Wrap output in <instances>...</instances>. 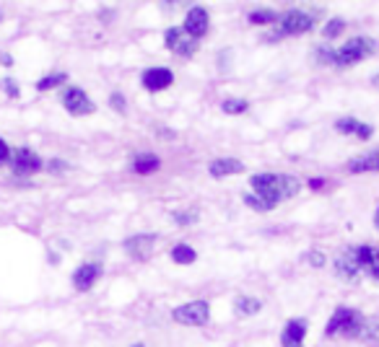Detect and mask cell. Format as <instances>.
<instances>
[{"label": "cell", "mask_w": 379, "mask_h": 347, "mask_svg": "<svg viewBox=\"0 0 379 347\" xmlns=\"http://www.w3.org/2000/svg\"><path fill=\"white\" fill-rule=\"evenodd\" d=\"M99 278H102V264H96V262L81 264V267L73 272V288H76L78 293H86V290L94 288Z\"/></svg>", "instance_id": "obj_11"}, {"label": "cell", "mask_w": 379, "mask_h": 347, "mask_svg": "<svg viewBox=\"0 0 379 347\" xmlns=\"http://www.w3.org/2000/svg\"><path fill=\"white\" fill-rule=\"evenodd\" d=\"M377 52V42L371 36H354L348 39L343 47L338 50H330V47H319L317 50V60L322 65H335V68H351L356 62L371 57Z\"/></svg>", "instance_id": "obj_1"}, {"label": "cell", "mask_w": 379, "mask_h": 347, "mask_svg": "<svg viewBox=\"0 0 379 347\" xmlns=\"http://www.w3.org/2000/svg\"><path fill=\"white\" fill-rule=\"evenodd\" d=\"M164 42H166V47H169L174 55H180V57H192V55L200 50L198 39H192V36H190L185 29H180V26L166 29Z\"/></svg>", "instance_id": "obj_7"}, {"label": "cell", "mask_w": 379, "mask_h": 347, "mask_svg": "<svg viewBox=\"0 0 379 347\" xmlns=\"http://www.w3.org/2000/svg\"><path fill=\"white\" fill-rule=\"evenodd\" d=\"M3 86H6V93H8L11 99H16V96H18L16 81H13V78H8V81H3Z\"/></svg>", "instance_id": "obj_32"}, {"label": "cell", "mask_w": 379, "mask_h": 347, "mask_svg": "<svg viewBox=\"0 0 379 347\" xmlns=\"http://www.w3.org/2000/svg\"><path fill=\"white\" fill-rule=\"evenodd\" d=\"M359 339L369 342V345H379V316L364 319V327H361V332H359Z\"/></svg>", "instance_id": "obj_20"}, {"label": "cell", "mask_w": 379, "mask_h": 347, "mask_svg": "<svg viewBox=\"0 0 379 347\" xmlns=\"http://www.w3.org/2000/svg\"><path fill=\"white\" fill-rule=\"evenodd\" d=\"M345 169L351 171V174H364V171H379V148L374 151L364 153L359 158H351V161L345 163Z\"/></svg>", "instance_id": "obj_17"}, {"label": "cell", "mask_w": 379, "mask_h": 347, "mask_svg": "<svg viewBox=\"0 0 379 347\" xmlns=\"http://www.w3.org/2000/svg\"><path fill=\"white\" fill-rule=\"evenodd\" d=\"M133 169L138 171V174H154V171L161 169V158L156 153H138L133 158Z\"/></svg>", "instance_id": "obj_18"}, {"label": "cell", "mask_w": 379, "mask_h": 347, "mask_svg": "<svg viewBox=\"0 0 379 347\" xmlns=\"http://www.w3.org/2000/svg\"><path fill=\"white\" fill-rule=\"evenodd\" d=\"M68 169V163L58 161V158H52V161H47V171H52V174H62V171Z\"/></svg>", "instance_id": "obj_31"}, {"label": "cell", "mask_w": 379, "mask_h": 347, "mask_svg": "<svg viewBox=\"0 0 379 347\" xmlns=\"http://www.w3.org/2000/svg\"><path fill=\"white\" fill-rule=\"evenodd\" d=\"M335 130L340 135H356V137H361V140H369V137L374 135V128L356 117H340L335 122Z\"/></svg>", "instance_id": "obj_14"}, {"label": "cell", "mask_w": 379, "mask_h": 347, "mask_svg": "<svg viewBox=\"0 0 379 347\" xmlns=\"http://www.w3.org/2000/svg\"><path fill=\"white\" fill-rule=\"evenodd\" d=\"M174 220H177L180 226H190V223H198V212H182V210H177V212H174Z\"/></svg>", "instance_id": "obj_28"}, {"label": "cell", "mask_w": 379, "mask_h": 347, "mask_svg": "<svg viewBox=\"0 0 379 347\" xmlns=\"http://www.w3.org/2000/svg\"><path fill=\"white\" fill-rule=\"evenodd\" d=\"M307 262H310L312 267H322V264H325V254H322V252H310V254H307Z\"/></svg>", "instance_id": "obj_30"}, {"label": "cell", "mask_w": 379, "mask_h": 347, "mask_svg": "<svg viewBox=\"0 0 379 347\" xmlns=\"http://www.w3.org/2000/svg\"><path fill=\"white\" fill-rule=\"evenodd\" d=\"M208 171H211V177L224 179V177H232V174H241V171H244V163L237 161V158H215V161L208 163Z\"/></svg>", "instance_id": "obj_16"}, {"label": "cell", "mask_w": 379, "mask_h": 347, "mask_svg": "<svg viewBox=\"0 0 379 347\" xmlns=\"http://www.w3.org/2000/svg\"><path fill=\"white\" fill-rule=\"evenodd\" d=\"M250 186L255 189V195L265 197L273 205H278L296 195L302 184H299V179L288 177V174H255L250 179Z\"/></svg>", "instance_id": "obj_2"}, {"label": "cell", "mask_w": 379, "mask_h": 347, "mask_svg": "<svg viewBox=\"0 0 379 347\" xmlns=\"http://www.w3.org/2000/svg\"><path fill=\"white\" fill-rule=\"evenodd\" d=\"M304 337H307V322L304 319H291V322H286L284 332H281V345L304 347Z\"/></svg>", "instance_id": "obj_13"}, {"label": "cell", "mask_w": 379, "mask_h": 347, "mask_svg": "<svg viewBox=\"0 0 379 347\" xmlns=\"http://www.w3.org/2000/svg\"><path fill=\"white\" fill-rule=\"evenodd\" d=\"M244 205H247V207H252V210H258V212H267V210H273V207H276L270 200L255 195V192H252V195H244Z\"/></svg>", "instance_id": "obj_23"}, {"label": "cell", "mask_w": 379, "mask_h": 347, "mask_svg": "<svg viewBox=\"0 0 379 347\" xmlns=\"http://www.w3.org/2000/svg\"><path fill=\"white\" fill-rule=\"evenodd\" d=\"M112 107H114V111H125V99H122V93H112Z\"/></svg>", "instance_id": "obj_33"}, {"label": "cell", "mask_w": 379, "mask_h": 347, "mask_svg": "<svg viewBox=\"0 0 379 347\" xmlns=\"http://www.w3.org/2000/svg\"><path fill=\"white\" fill-rule=\"evenodd\" d=\"M364 272H369L371 278H374V280H379V249H377V246H374V249H371L369 264H366V270H364Z\"/></svg>", "instance_id": "obj_27"}, {"label": "cell", "mask_w": 379, "mask_h": 347, "mask_svg": "<svg viewBox=\"0 0 379 347\" xmlns=\"http://www.w3.org/2000/svg\"><path fill=\"white\" fill-rule=\"evenodd\" d=\"M11 169H13L16 177H32V174L44 169V163L32 148L21 145V148H16V151L11 153Z\"/></svg>", "instance_id": "obj_6"}, {"label": "cell", "mask_w": 379, "mask_h": 347, "mask_svg": "<svg viewBox=\"0 0 379 347\" xmlns=\"http://www.w3.org/2000/svg\"><path fill=\"white\" fill-rule=\"evenodd\" d=\"M172 319L182 327H203L211 319V306L206 301H190V304H182L174 308Z\"/></svg>", "instance_id": "obj_5"}, {"label": "cell", "mask_w": 379, "mask_h": 347, "mask_svg": "<svg viewBox=\"0 0 379 347\" xmlns=\"http://www.w3.org/2000/svg\"><path fill=\"white\" fill-rule=\"evenodd\" d=\"M140 83L146 91H164L169 86L174 83V73L169 68H148L143 70V76H140Z\"/></svg>", "instance_id": "obj_12"}, {"label": "cell", "mask_w": 379, "mask_h": 347, "mask_svg": "<svg viewBox=\"0 0 379 347\" xmlns=\"http://www.w3.org/2000/svg\"><path fill=\"white\" fill-rule=\"evenodd\" d=\"M250 24H278V13L270 8H260L250 13Z\"/></svg>", "instance_id": "obj_24"}, {"label": "cell", "mask_w": 379, "mask_h": 347, "mask_svg": "<svg viewBox=\"0 0 379 347\" xmlns=\"http://www.w3.org/2000/svg\"><path fill=\"white\" fill-rule=\"evenodd\" d=\"M364 327V316L356 308L340 306L335 313L330 316L328 327H325V337H335V334H345V337H359V332Z\"/></svg>", "instance_id": "obj_3"}, {"label": "cell", "mask_w": 379, "mask_h": 347, "mask_svg": "<svg viewBox=\"0 0 379 347\" xmlns=\"http://www.w3.org/2000/svg\"><path fill=\"white\" fill-rule=\"evenodd\" d=\"M11 153H13L11 151V145L0 137V166H3V163H11Z\"/></svg>", "instance_id": "obj_29"}, {"label": "cell", "mask_w": 379, "mask_h": 347, "mask_svg": "<svg viewBox=\"0 0 379 347\" xmlns=\"http://www.w3.org/2000/svg\"><path fill=\"white\" fill-rule=\"evenodd\" d=\"M374 83H379V76H374Z\"/></svg>", "instance_id": "obj_36"}, {"label": "cell", "mask_w": 379, "mask_h": 347, "mask_svg": "<svg viewBox=\"0 0 379 347\" xmlns=\"http://www.w3.org/2000/svg\"><path fill=\"white\" fill-rule=\"evenodd\" d=\"M335 275L338 278H343V280H348V283H356L359 280V275H361V264H359V257H356V246L354 249H345L343 254L338 257L335 259Z\"/></svg>", "instance_id": "obj_9"}, {"label": "cell", "mask_w": 379, "mask_h": 347, "mask_svg": "<svg viewBox=\"0 0 379 347\" xmlns=\"http://www.w3.org/2000/svg\"><path fill=\"white\" fill-rule=\"evenodd\" d=\"M133 347H143V345H133Z\"/></svg>", "instance_id": "obj_38"}, {"label": "cell", "mask_w": 379, "mask_h": 347, "mask_svg": "<svg viewBox=\"0 0 379 347\" xmlns=\"http://www.w3.org/2000/svg\"><path fill=\"white\" fill-rule=\"evenodd\" d=\"M260 308H262V301H260V298L237 296V301H234V311L239 313V316H255Z\"/></svg>", "instance_id": "obj_19"}, {"label": "cell", "mask_w": 379, "mask_h": 347, "mask_svg": "<svg viewBox=\"0 0 379 347\" xmlns=\"http://www.w3.org/2000/svg\"><path fill=\"white\" fill-rule=\"evenodd\" d=\"M343 29H345L343 18H330L328 24H325V29H322V34H325V39H333V36L343 34Z\"/></svg>", "instance_id": "obj_26"}, {"label": "cell", "mask_w": 379, "mask_h": 347, "mask_svg": "<svg viewBox=\"0 0 379 347\" xmlns=\"http://www.w3.org/2000/svg\"><path fill=\"white\" fill-rule=\"evenodd\" d=\"M156 244V236L154 233H138V236H130L125 241V249H128L130 257H135V259H146L151 254V246Z\"/></svg>", "instance_id": "obj_15"}, {"label": "cell", "mask_w": 379, "mask_h": 347, "mask_svg": "<svg viewBox=\"0 0 379 347\" xmlns=\"http://www.w3.org/2000/svg\"><path fill=\"white\" fill-rule=\"evenodd\" d=\"M172 259L177 264H192L195 259H198V254H195V249L187 244H177L172 249Z\"/></svg>", "instance_id": "obj_21"}, {"label": "cell", "mask_w": 379, "mask_h": 347, "mask_svg": "<svg viewBox=\"0 0 379 347\" xmlns=\"http://www.w3.org/2000/svg\"><path fill=\"white\" fill-rule=\"evenodd\" d=\"M65 81H68V73H50L36 81V91H50L55 86H65Z\"/></svg>", "instance_id": "obj_22"}, {"label": "cell", "mask_w": 379, "mask_h": 347, "mask_svg": "<svg viewBox=\"0 0 379 347\" xmlns=\"http://www.w3.org/2000/svg\"><path fill=\"white\" fill-rule=\"evenodd\" d=\"M322 184H325V182H322V179H312V182H310V186H312V189H317V186H322Z\"/></svg>", "instance_id": "obj_34"}, {"label": "cell", "mask_w": 379, "mask_h": 347, "mask_svg": "<svg viewBox=\"0 0 379 347\" xmlns=\"http://www.w3.org/2000/svg\"><path fill=\"white\" fill-rule=\"evenodd\" d=\"M374 223H377V229H379V207H377V212H374Z\"/></svg>", "instance_id": "obj_35"}, {"label": "cell", "mask_w": 379, "mask_h": 347, "mask_svg": "<svg viewBox=\"0 0 379 347\" xmlns=\"http://www.w3.org/2000/svg\"><path fill=\"white\" fill-rule=\"evenodd\" d=\"M208 24H211V18H208V11L195 6V8L187 11V16H185V32H187L192 39H203L208 34Z\"/></svg>", "instance_id": "obj_10"}, {"label": "cell", "mask_w": 379, "mask_h": 347, "mask_svg": "<svg viewBox=\"0 0 379 347\" xmlns=\"http://www.w3.org/2000/svg\"><path fill=\"white\" fill-rule=\"evenodd\" d=\"M247 99H226L224 104H221V111L224 114H241V111H247Z\"/></svg>", "instance_id": "obj_25"}, {"label": "cell", "mask_w": 379, "mask_h": 347, "mask_svg": "<svg viewBox=\"0 0 379 347\" xmlns=\"http://www.w3.org/2000/svg\"><path fill=\"white\" fill-rule=\"evenodd\" d=\"M62 104H65V109L73 114V117H84V114H94V102L86 96L84 88H78V86H68L65 91H62Z\"/></svg>", "instance_id": "obj_8"}, {"label": "cell", "mask_w": 379, "mask_h": 347, "mask_svg": "<svg viewBox=\"0 0 379 347\" xmlns=\"http://www.w3.org/2000/svg\"><path fill=\"white\" fill-rule=\"evenodd\" d=\"M314 16L317 13H312V11H302V8H293V11H286L278 16V24H276V36H299V34H307L312 26H314Z\"/></svg>", "instance_id": "obj_4"}, {"label": "cell", "mask_w": 379, "mask_h": 347, "mask_svg": "<svg viewBox=\"0 0 379 347\" xmlns=\"http://www.w3.org/2000/svg\"><path fill=\"white\" fill-rule=\"evenodd\" d=\"M0 18H3V8H0Z\"/></svg>", "instance_id": "obj_37"}]
</instances>
